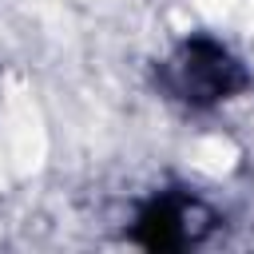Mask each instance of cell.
I'll use <instances>...</instances> for the list:
<instances>
[{
	"mask_svg": "<svg viewBox=\"0 0 254 254\" xmlns=\"http://www.w3.org/2000/svg\"><path fill=\"white\" fill-rule=\"evenodd\" d=\"M246 83H250L246 67L234 60L230 48H222L210 36H190L163 64V87L190 107H214L238 95Z\"/></svg>",
	"mask_w": 254,
	"mask_h": 254,
	"instance_id": "cell-1",
	"label": "cell"
},
{
	"mask_svg": "<svg viewBox=\"0 0 254 254\" xmlns=\"http://www.w3.org/2000/svg\"><path fill=\"white\" fill-rule=\"evenodd\" d=\"M214 230V210L190 194H159L135 218V242L147 250H183Z\"/></svg>",
	"mask_w": 254,
	"mask_h": 254,
	"instance_id": "cell-2",
	"label": "cell"
}]
</instances>
